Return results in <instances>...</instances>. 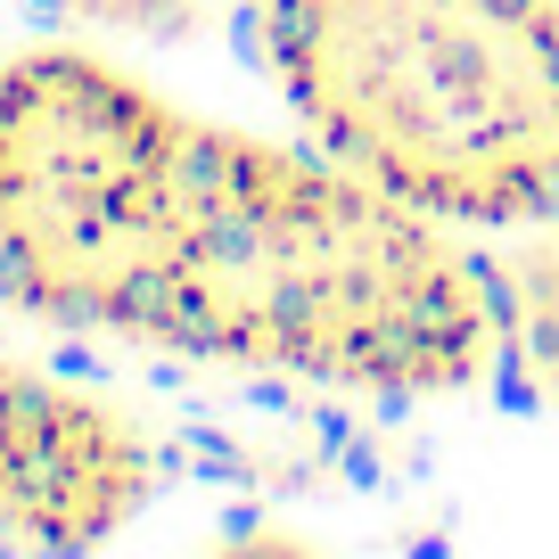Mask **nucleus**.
Listing matches in <instances>:
<instances>
[{"mask_svg":"<svg viewBox=\"0 0 559 559\" xmlns=\"http://www.w3.org/2000/svg\"><path fill=\"white\" fill-rule=\"evenodd\" d=\"M165 288L157 346L386 395L469 386L502 330L493 280L461 263L428 206L346 157L321 165L206 116L181 148Z\"/></svg>","mask_w":559,"mask_h":559,"instance_id":"obj_1","label":"nucleus"},{"mask_svg":"<svg viewBox=\"0 0 559 559\" xmlns=\"http://www.w3.org/2000/svg\"><path fill=\"white\" fill-rule=\"evenodd\" d=\"M330 157L444 223L559 214V0H255Z\"/></svg>","mask_w":559,"mask_h":559,"instance_id":"obj_2","label":"nucleus"},{"mask_svg":"<svg viewBox=\"0 0 559 559\" xmlns=\"http://www.w3.org/2000/svg\"><path fill=\"white\" fill-rule=\"evenodd\" d=\"M190 107L91 50L0 58V297L58 330L165 337Z\"/></svg>","mask_w":559,"mask_h":559,"instance_id":"obj_3","label":"nucleus"},{"mask_svg":"<svg viewBox=\"0 0 559 559\" xmlns=\"http://www.w3.org/2000/svg\"><path fill=\"white\" fill-rule=\"evenodd\" d=\"M157 444L99 395L0 362V543L91 551L157 493Z\"/></svg>","mask_w":559,"mask_h":559,"instance_id":"obj_4","label":"nucleus"},{"mask_svg":"<svg viewBox=\"0 0 559 559\" xmlns=\"http://www.w3.org/2000/svg\"><path fill=\"white\" fill-rule=\"evenodd\" d=\"M519 280H526V337H535V362H543V379H551V395H559V247H543Z\"/></svg>","mask_w":559,"mask_h":559,"instance_id":"obj_5","label":"nucleus"},{"mask_svg":"<svg viewBox=\"0 0 559 559\" xmlns=\"http://www.w3.org/2000/svg\"><path fill=\"white\" fill-rule=\"evenodd\" d=\"M58 9H83L99 25H132V34H165V41L198 34V0H58Z\"/></svg>","mask_w":559,"mask_h":559,"instance_id":"obj_6","label":"nucleus"}]
</instances>
